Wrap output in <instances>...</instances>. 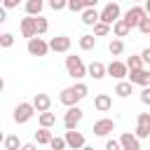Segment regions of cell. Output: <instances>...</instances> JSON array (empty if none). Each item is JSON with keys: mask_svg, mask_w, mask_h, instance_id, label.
Returning a JSON list of instances; mask_svg holds the SVG:
<instances>
[{"mask_svg": "<svg viewBox=\"0 0 150 150\" xmlns=\"http://www.w3.org/2000/svg\"><path fill=\"white\" fill-rule=\"evenodd\" d=\"M19 28H21V35H23V38H28V40H30V38H35V35H38L35 16H30V14H28V16H23V19H21V23H19Z\"/></svg>", "mask_w": 150, "mask_h": 150, "instance_id": "obj_12", "label": "cell"}, {"mask_svg": "<svg viewBox=\"0 0 150 150\" xmlns=\"http://www.w3.org/2000/svg\"><path fill=\"white\" fill-rule=\"evenodd\" d=\"M49 148H52V150H66V148H68V143H66V138L54 136V138H52V143H49Z\"/></svg>", "mask_w": 150, "mask_h": 150, "instance_id": "obj_30", "label": "cell"}, {"mask_svg": "<svg viewBox=\"0 0 150 150\" xmlns=\"http://www.w3.org/2000/svg\"><path fill=\"white\" fill-rule=\"evenodd\" d=\"M49 150H52V148H49Z\"/></svg>", "mask_w": 150, "mask_h": 150, "instance_id": "obj_47", "label": "cell"}, {"mask_svg": "<svg viewBox=\"0 0 150 150\" xmlns=\"http://www.w3.org/2000/svg\"><path fill=\"white\" fill-rule=\"evenodd\" d=\"M134 134H136V136H138V138L143 141V138H148V136H150V129H148V127H138V124H136Z\"/></svg>", "mask_w": 150, "mask_h": 150, "instance_id": "obj_35", "label": "cell"}, {"mask_svg": "<svg viewBox=\"0 0 150 150\" xmlns=\"http://www.w3.org/2000/svg\"><path fill=\"white\" fill-rule=\"evenodd\" d=\"M120 16H122V9H120L117 2H108V5L101 9V21H105V23H110V26H112Z\"/></svg>", "mask_w": 150, "mask_h": 150, "instance_id": "obj_7", "label": "cell"}, {"mask_svg": "<svg viewBox=\"0 0 150 150\" xmlns=\"http://www.w3.org/2000/svg\"><path fill=\"white\" fill-rule=\"evenodd\" d=\"M108 75L115 77V80H124V77L129 75L127 61H124V63H122V61H110V63H108Z\"/></svg>", "mask_w": 150, "mask_h": 150, "instance_id": "obj_10", "label": "cell"}, {"mask_svg": "<svg viewBox=\"0 0 150 150\" xmlns=\"http://www.w3.org/2000/svg\"><path fill=\"white\" fill-rule=\"evenodd\" d=\"M87 94H89V87H87L84 82H75L73 87H66V89L59 94V101H61L66 108H70V105H77L82 98H87Z\"/></svg>", "mask_w": 150, "mask_h": 150, "instance_id": "obj_1", "label": "cell"}, {"mask_svg": "<svg viewBox=\"0 0 150 150\" xmlns=\"http://www.w3.org/2000/svg\"><path fill=\"white\" fill-rule=\"evenodd\" d=\"M21 150H38V145H35V143H23Z\"/></svg>", "mask_w": 150, "mask_h": 150, "instance_id": "obj_41", "label": "cell"}, {"mask_svg": "<svg viewBox=\"0 0 150 150\" xmlns=\"http://www.w3.org/2000/svg\"><path fill=\"white\" fill-rule=\"evenodd\" d=\"M21 141H19V136H14V134H9V136H5V141H2V148L5 150H21Z\"/></svg>", "mask_w": 150, "mask_h": 150, "instance_id": "obj_23", "label": "cell"}, {"mask_svg": "<svg viewBox=\"0 0 150 150\" xmlns=\"http://www.w3.org/2000/svg\"><path fill=\"white\" fill-rule=\"evenodd\" d=\"M52 124H56V115L54 112H49V110H45V112H40V127H52Z\"/></svg>", "mask_w": 150, "mask_h": 150, "instance_id": "obj_26", "label": "cell"}, {"mask_svg": "<svg viewBox=\"0 0 150 150\" xmlns=\"http://www.w3.org/2000/svg\"><path fill=\"white\" fill-rule=\"evenodd\" d=\"M138 30H141L143 35H150V14H148V16H145V19L138 23Z\"/></svg>", "mask_w": 150, "mask_h": 150, "instance_id": "obj_34", "label": "cell"}, {"mask_svg": "<svg viewBox=\"0 0 150 150\" xmlns=\"http://www.w3.org/2000/svg\"><path fill=\"white\" fill-rule=\"evenodd\" d=\"M49 7H52L54 12H61V9L68 7V0H49Z\"/></svg>", "mask_w": 150, "mask_h": 150, "instance_id": "obj_33", "label": "cell"}, {"mask_svg": "<svg viewBox=\"0 0 150 150\" xmlns=\"http://www.w3.org/2000/svg\"><path fill=\"white\" fill-rule=\"evenodd\" d=\"M143 7H145V12L150 14V0H145V5H143Z\"/></svg>", "mask_w": 150, "mask_h": 150, "instance_id": "obj_43", "label": "cell"}, {"mask_svg": "<svg viewBox=\"0 0 150 150\" xmlns=\"http://www.w3.org/2000/svg\"><path fill=\"white\" fill-rule=\"evenodd\" d=\"M136 124H138V127H148V129H150V112H141Z\"/></svg>", "mask_w": 150, "mask_h": 150, "instance_id": "obj_36", "label": "cell"}, {"mask_svg": "<svg viewBox=\"0 0 150 150\" xmlns=\"http://www.w3.org/2000/svg\"><path fill=\"white\" fill-rule=\"evenodd\" d=\"M129 82L131 84H141V87H148L150 84V70L148 68H136V70H129Z\"/></svg>", "mask_w": 150, "mask_h": 150, "instance_id": "obj_9", "label": "cell"}, {"mask_svg": "<svg viewBox=\"0 0 150 150\" xmlns=\"http://www.w3.org/2000/svg\"><path fill=\"white\" fill-rule=\"evenodd\" d=\"M105 150H122V143L115 141V138H108L105 141Z\"/></svg>", "mask_w": 150, "mask_h": 150, "instance_id": "obj_37", "label": "cell"}, {"mask_svg": "<svg viewBox=\"0 0 150 150\" xmlns=\"http://www.w3.org/2000/svg\"><path fill=\"white\" fill-rule=\"evenodd\" d=\"M63 138H66V143H68L70 150H82V148H84V136H82L77 129H68Z\"/></svg>", "mask_w": 150, "mask_h": 150, "instance_id": "obj_11", "label": "cell"}, {"mask_svg": "<svg viewBox=\"0 0 150 150\" xmlns=\"http://www.w3.org/2000/svg\"><path fill=\"white\" fill-rule=\"evenodd\" d=\"M131 87H134V84H131L129 80H120L117 87H115V94H117L120 98H127V96H131Z\"/></svg>", "mask_w": 150, "mask_h": 150, "instance_id": "obj_21", "label": "cell"}, {"mask_svg": "<svg viewBox=\"0 0 150 150\" xmlns=\"http://www.w3.org/2000/svg\"><path fill=\"white\" fill-rule=\"evenodd\" d=\"M66 70H68V75L73 77V80H82L84 75H87V66H84V61L80 59V56H66Z\"/></svg>", "mask_w": 150, "mask_h": 150, "instance_id": "obj_2", "label": "cell"}, {"mask_svg": "<svg viewBox=\"0 0 150 150\" xmlns=\"http://www.w3.org/2000/svg\"><path fill=\"white\" fill-rule=\"evenodd\" d=\"M94 136H108L110 131H115V120H110V117H101V120H96L94 122Z\"/></svg>", "mask_w": 150, "mask_h": 150, "instance_id": "obj_8", "label": "cell"}, {"mask_svg": "<svg viewBox=\"0 0 150 150\" xmlns=\"http://www.w3.org/2000/svg\"><path fill=\"white\" fill-rule=\"evenodd\" d=\"M129 30H131V26H129L124 19H117V21L112 23V33H115V38H127Z\"/></svg>", "mask_w": 150, "mask_h": 150, "instance_id": "obj_19", "label": "cell"}, {"mask_svg": "<svg viewBox=\"0 0 150 150\" xmlns=\"http://www.w3.org/2000/svg\"><path fill=\"white\" fill-rule=\"evenodd\" d=\"M12 45H14V35H12V33H2V35H0V47H2V49H9Z\"/></svg>", "mask_w": 150, "mask_h": 150, "instance_id": "obj_31", "label": "cell"}, {"mask_svg": "<svg viewBox=\"0 0 150 150\" xmlns=\"http://www.w3.org/2000/svg\"><path fill=\"white\" fill-rule=\"evenodd\" d=\"M94 108H96L98 112H108V110L112 108V98H110L108 94H96V96H94Z\"/></svg>", "mask_w": 150, "mask_h": 150, "instance_id": "obj_17", "label": "cell"}, {"mask_svg": "<svg viewBox=\"0 0 150 150\" xmlns=\"http://www.w3.org/2000/svg\"><path fill=\"white\" fill-rule=\"evenodd\" d=\"M42 7H45L42 0H26V14H30V16H40Z\"/></svg>", "mask_w": 150, "mask_h": 150, "instance_id": "obj_22", "label": "cell"}, {"mask_svg": "<svg viewBox=\"0 0 150 150\" xmlns=\"http://www.w3.org/2000/svg\"><path fill=\"white\" fill-rule=\"evenodd\" d=\"M145 16H148L145 7H141V5H131V9H127L122 19H124V21H127V23H129L131 28H138V23H141V21H143Z\"/></svg>", "mask_w": 150, "mask_h": 150, "instance_id": "obj_5", "label": "cell"}, {"mask_svg": "<svg viewBox=\"0 0 150 150\" xmlns=\"http://www.w3.org/2000/svg\"><path fill=\"white\" fill-rule=\"evenodd\" d=\"M127 66H129V70H136V68H143V59H141V56H134V54H131V56L127 59Z\"/></svg>", "mask_w": 150, "mask_h": 150, "instance_id": "obj_32", "label": "cell"}, {"mask_svg": "<svg viewBox=\"0 0 150 150\" xmlns=\"http://www.w3.org/2000/svg\"><path fill=\"white\" fill-rule=\"evenodd\" d=\"M35 26H38V35H45L47 30H49V21L40 14V16H35Z\"/></svg>", "mask_w": 150, "mask_h": 150, "instance_id": "obj_27", "label": "cell"}, {"mask_svg": "<svg viewBox=\"0 0 150 150\" xmlns=\"http://www.w3.org/2000/svg\"><path fill=\"white\" fill-rule=\"evenodd\" d=\"M108 2H117V0H108Z\"/></svg>", "mask_w": 150, "mask_h": 150, "instance_id": "obj_46", "label": "cell"}, {"mask_svg": "<svg viewBox=\"0 0 150 150\" xmlns=\"http://www.w3.org/2000/svg\"><path fill=\"white\" fill-rule=\"evenodd\" d=\"M84 2H87V7H96V2H98V0H84Z\"/></svg>", "mask_w": 150, "mask_h": 150, "instance_id": "obj_42", "label": "cell"}, {"mask_svg": "<svg viewBox=\"0 0 150 150\" xmlns=\"http://www.w3.org/2000/svg\"><path fill=\"white\" fill-rule=\"evenodd\" d=\"M108 33H110V23L98 21V23L94 26V35H96V38H103V35H108Z\"/></svg>", "mask_w": 150, "mask_h": 150, "instance_id": "obj_28", "label": "cell"}, {"mask_svg": "<svg viewBox=\"0 0 150 150\" xmlns=\"http://www.w3.org/2000/svg\"><path fill=\"white\" fill-rule=\"evenodd\" d=\"M49 47H52V52H68L70 49V38L68 35H56V38H52L49 40Z\"/></svg>", "mask_w": 150, "mask_h": 150, "instance_id": "obj_15", "label": "cell"}, {"mask_svg": "<svg viewBox=\"0 0 150 150\" xmlns=\"http://www.w3.org/2000/svg\"><path fill=\"white\" fill-rule=\"evenodd\" d=\"M96 47V35H82L80 38V49H84V52H89V49H94Z\"/></svg>", "mask_w": 150, "mask_h": 150, "instance_id": "obj_25", "label": "cell"}, {"mask_svg": "<svg viewBox=\"0 0 150 150\" xmlns=\"http://www.w3.org/2000/svg\"><path fill=\"white\" fill-rule=\"evenodd\" d=\"M33 105H35L38 112H45V110L52 108V98H49L47 94H35V96H33Z\"/></svg>", "mask_w": 150, "mask_h": 150, "instance_id": "obj_18", "label": "cell"}, {"mask_svg": "<svg viewBox=\"0 0 150 150\" xmlns=\"http://www.w3.org/2000/svg\"><path fill=\"white\" fill-rule=\"evenodd\" d=\"M129 2H131V5H138V2H141V0H129Z\"/></svg>", "mask_w": 150, "mask_h": 150, "instance_id": "obj_45", "label": "cell"}, {"mask_svg": "<svg viewBox=\"0 0 150 150\" xmlns=\"http://www.w3.org/2000/svg\"><path fill=\"white\" fill-rule=\"evenodd\" d=\"M80 16H82V23H84V26H91V28L101 21V12H96V7H87Z\"/></svg>", "mask_w": 150, "mask_h": 150, "instance_id": "obj_16", "label": "cell"}, {"mask_svg": "<svg viewBox=\"0 0 150 150\" xmlns=\"http://www.w3.org/2000/svg\"><path fill=\"white\" fill-rule=\"evenodd\" d=\"M26 49H28L30 56H47V52H49L52 47H49V42H45L40 35H35V38L28 40V47H26Z\"/></svg>", "mask_w": 150, "mask_h": 150, "instance_id": "obj_6", "label": "cell"}, {"mask_svg": "<svg viewBox=\"0 0 150 150\" xmlns=\"http://www.w3.org/2000/svg\"><path fill=\"white\" fill-rule=\"evenodd\" d=\"M120 143H122V150H141V138L131 131H124L120 136Z\"/></svg>", "mask_w": 150, "mask_h": 150, "instance_id": "obj_13", "label": "cell"}, {"mask_svg": "<svg viewBox=\"0 0 150 150\" xmlns=\"http://www.w3.org/2000/svg\"><path fill=\"white\" fill-rule=\"evenodd\" d=\"M141 103L150 105V84H148V87H143V91H141Z\"/></svg>", "mask_w": 150, "mask_h": 150, "instance_id": "obj_38", "label": "cell"}, {"mask_svg": "<svg viewBox=\"0 0 150 150\" xmlns=\"http://www.w3.org/2000/svg\"><path fill=\"white\" fill-rule=\"evenodd\" d=\"M19 2L21 0H2V7L5 9H14V7H19Z\"/></svg>", "mask_w": 150, "mask_h": 150, "instance_id": "obj_39", "label": "cell"}, {"mask_svg": "<svg viewBox=\"0 0 150 150\" xmlns=\"http://www.w3.org/2000/svg\"><path fill=\"white\" fill-rule=\"evenodd\" d=\"M87 75L94 77V80H103V77L108 75V66H103L101 61H91V63L87 66Z\"/></svg>", "mask_w": 150, "mask_h": 150, "instance_id": "obj_14", "label": "cell"}, {"mask_svg": "<svg viewBox=\"0 0 150 150\" xmlns=\"http://www.w3.org/2000/svg\"><path fill=\"white\" fill-rule=\"evenodd\" d=\"M141 59H143V63H145V66H150V47H145V49L141 52Z\"/></svg>", "mask_w": 150, "mask_h": 150, "instance_id": "obj_40", "label": "cell"}, {"mask_svg": "<svg viewBox=\"0 0 150 150\" xmlns=\"http://www.w3.org/2000/svg\"><path fill=\"white\" fill-rule=\"evenodd\" d=\"M108 52H110L112 56H120V54L124 52V40H122V38H115V40H110V45H108Z\"/></svg>", "mask_w": 150, "mask_h": 150, "instance_id": "obj_24", "label": "cell"}, {"mask_svg": "<svg viewBox=\"0 0 150 150\" xmlns=\"http://www.w3.org/2000/svg\"><path fill=\"white\" fill-rule=\"evenodd\" d=\"M52 138H54V136H52V131H49L47 127H40V129L35 131V143H38V145H49Z\"/></svg>", "mask_w": 150, "mask_h": 150, "instance_id": "obj_20", "label": "cell"}, {"mask_svg": "<svg viewBox=\"0 0 150 150\" xmlns=\"http://www.w3.org/2000/svg\"><path fill=\"white\" fill-rule=\"evenodd\" d=\"M82 150H94V148H91V145H84V148H82Z\"/></svg>", "mask_w": 150, "mask_h": 150, "instance_id": "obj_44", "label": "cell"}, {"mask_svg": "<svg viewBox=\"0 0 150 150\" xmlns=\"http://www.w3.org/2000/svg\"><path fill=\"white\" fill-rule=\"evenodd\" d=\"M68 9H70V12H80V14H82V12L87 9V2H84V0H68Z\"/></svg>", "mask_w": 150, "mask_h": 150, "instance_id": "obj_29", "label": "cell"}, {"mask_svg": "<svg viewBox=\"0 0 150 150\" xmlns=\"http://www.w3.org/2000/svg\"><path fill=\"white\" fill-rule=\"evenodd\" d=\"M82 117H84V110H82L80 105H70V108L66 110V115H63V127H66V131H68V129H77V124L82 122Z\"/></svg>", "mask_w": 150, "mask_h": 150, "instance_id": "obj_4", "label": "cell"}, {"mask_svg": "<svg viewBox=\"0 0 150 150\" xmlns=\"http://www.w3.org/2000/svg\"><path fill=\"white\" fill-rule=\"evenodd\" d=\"M35 112H38V110H35L33 101H30V103H28V101H23V103H19V105L14 108V115H12V117H14V122H16V124H26Z\"/></svg>", "mask_w": 150, "mask_h": 150, "instance_id": "obj_3", "label": "cell"}]
</instances>
